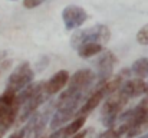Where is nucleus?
Instances as JSON below:
<instances>
[{"instance_id":"nucleus-1","label":"nucleus","mask_w":148,"mask_h":138,"mask_svg":"<svg viewBox=\"0 0 148 138\" xmlns=\"http://www.w3.org/2000/svg\"><path fill=\"white\" fill-rule=\"evenodd\" d=\"M20 109V102L17 99V93L12 89H7L0 95V134L4 133L14 124L17 119V114Z\"/></svg>"},{"instance_id":"nucleus-2","label":"nucleus","mask_w":148,"mask_h":138,"mask_svg":"<svg viewBox=\"0 0 148 138\" xmlns=\"http://www.w3.org/2000/svg\"><path fill=\"white\" fill-rule=\"evenodd\" d=\"M111 38V30L105 25H95L89 29H82L76 30L72 38H71V46L73 49H78L81 45L88 43V42H95L99 45H103L109 41Z\"/></svg>"},{"instance_id":"nucleus-3","label":"nucleus","mask_w":148,"mask_h":138,"mask_svg":"<svg viewBox=\"0 0 148 138\" xmlns=\"http://www.w3.org/2000/svg\"><path fill=\"white\" fill-rule=\"evenodd\" d=\"M128 101H130V99L125 98V96L119 92V89L108 96V99L105 101V104H103V106H102V109H101L102 124H103L106 128L114 127V124L116 122L118 115L122 112V109H124V106L127 105Z\"/></svg>"},{"instance_id":"nucleus-4","label":"nucleus","mask_w":148,"mask_h":138,"mask_svg":"<svg viewBox=\"0 0 148 138\" xmlns=\"http://www.w3.org/2000/svg\"><path fill=\"white\" fill-rule=\"evenodd\" d=\"M48 98H49V95L45 91V82H43V81H42V82H38V84H36V89L33 91V93L20 105V109H19V114H17L19 121L23 122V121L29 119V118L36 112V109H38Z\"/></svg>"},{"instance_id":"nucleus-5","label":"nucleus","mask_w":148,"mask_h":138,"mask_svg":"<svg viewBox=\"0 0 148 138\" xmlns=\"http://www.w3.org/2000/svg\"><path fill=\"white\" fill-rule=\"evenodd\" d=\"M33 76H35V72L30 68V63L22 62L10 73V76L7 79V89H12V91H14L17 93L23 88H26L29 84L33 82Z\"/></svg>"},{"instance_id":"nucleus-6","label":"nucleus","mask_w":148,"mask_h":138,"mask_svg":"<svg viewBox=\"0 0 148 138\" xmlns=\"http://www.w3.org/2000/svg\"><path fill=\"white\" fill-rule=\"evenodd\" d=\"M95 79H97V75L94 73V71H91V69H79L72 76H69L68 89L85 95L88 92V89L94 85Z\"/></svg>"},{"instance_id":"nucleus-7","label":"nucleus","mask_w":148,"mask_h":138,"mask_svg":"<svg viewBox=\"0 0 148 138\" xmlns=\"http://www.w3.org/2000/svg\"><path fill=\"white\" fill-rule=\"evenodd\" d=\"M86 19H88V13L81 6L69 4L62 10V20L68 30H75L81 27L86 22Z\"/></svg>"},{"instance_id":"nucleus-8","label":"nucleus","mask_w":148,"mask_h":138,"mask_svg":"<svg viewBox=\"0 0 148 138\" xmlns=\"http://www.w3.org/2000/svg\"><path fill=\"white\" fill-rule=\"evenodd\" d=\"M116 62H118V59H116V56L112 52H103V53L99 55V59L97 60V68H98V75H97L98 84H97V88L103 85L106 81L111 79Z\"/></svg>"},{"instance_id":"nucleus-9","label":"nucleus","mask_w":148,"mask_h":138,"mask_svg":"<svg viewBox=\"0 0 148 138\" xmlns=\"http://www.w3.org/2000/svg\"><path fill=\"white\" fill-rule=\"evenodd\" d=\"M49 114L50 109L48 108L46 111L43 112H38V114H33L29 119V124L25 127V137L26 138H39L40 134L43 133L45 127H46V122L49 119Z\"/></svg>"},{"instance_id":"nucleus-10","label":"nucleus","mask_w":148,"mask_h":138,"mask_svg":"<svg viewBox=\"0 0 148 138\" xmlns=\"http://www.w3.org/2000/svg\"><path fill=\"white\" fill-rule=\"evenodd\" d=\"M105 96H106V89H105L103 85L95 88V91L92 92V93L85 99V102L79 106L76 115H78V117H86V115H89L99 104L102 102V99H105Z\"/></svg>"},{"instance_id":"nucleus-11","label":"nucleus","mask_w":148,"mask_h":138,"mask_svg":"<svg viewBox=\"0 0 148 138\" xmlns=\"http://www.w3.org/2000/svg\"><path fill=\"white\" fill-rule=\"evenodd\" d=\"M145 88H147V82H144V79H141V78H130L121 85L119 92L125 98L132 99V98H138V96L144 95L145 93Z\"/></svg>"},{"instance_id":"nucleus-12","label":"nucleus","mask_w":148,"mask_h":138,"mask_svg":"<svg viewBox=\"0 0 148 138\" xmlns=\"http://www.w3.org/2000/svg\"><path fill=\"white\" fill-rule=\"evenodd\" d=\"M69 72L62 69V71H58L49 81L45 82V91L48 95H55L58 92H60L62 89H65V87L68 85V81H69Z\"/></svg>"},{"instance_id":"nucleus-13","label":"nucleus","mask_w":148,"mask_h":138,"mask_svg":"<svg viewBox=\"0 0 148 138\" xmlns=\"http://www.w3.org/2000/svg\"><path fill=\"white\" fill-rule=\"evenodd\" d=\"M103 50L102 45L95 43V42H88V43H84L78 47V55L84 59H88V58H92L95 55H98Z\"/></svg>"},{"instance_id":"nucleus-14","label":"nucleus","mask_w":148,"mask_h":138,"mask_svg":"<svg viewBox=\"0 0 148 138\" xmlns=\"http://www.w3.org/2000/svg\"><path fill=\"white\" fill-rule=\"evenodd\" d=\"M131 72L137 76L144 79L145 76H148V58H140L137 59L132 66H131Z\"/></svg>"},{"instance_id":"nucleus-15","label":"nucleus","mask_w":148,"mask_h":138,"mask_svg":"<svg viewBox=\"0 0 148 138\" xmlns=\"http://www.w3.org/2000/svg\"><path fill=\"white\" fill-rule=\"evenodd\" d=\"M85 121H86V117H76L71 124H68L65 128H62V131H63L65 137L69 138V137H72V135H75L76 133H79V131H81V128L84 127Z\"/></svg>"},{"instance_id":"nucleus-16","label":"nucleus","mask_w":148,"mask_h":138,"mask_svg":"<svg viewBox=\"0 0 148 138\" xmlns=\"http://www.w3.org/2000/svg\"><path fill=\"white\" fill-rule=\"evenodd\" d=\"M124 135L122 133H121V130L116 127H111V128H108L106 131H103V133H101L97 138H121Z\"/></svg>"},{"instance_id":"nucleus-17","label":"nucleus","mask_w":148,"mask_h":138,"mask_svg":"<svg viewBox=\"0 0 148 138\" xmlns=\"http://www.w3.org/2000/svg\"><path fill=\"white\" fill-rule=\"evenodd\" d=\"M137 42L140 45H148V25L143 26L137 33Z\"/></svg>"},{"instance_id":"nucleus-18","label":"nucleus","mask_w":148,"mask_h":138,"mask_svg":"<svg viewBox=\"0 0 148 138\" xmlns=\"http://www.w3.org/2000/svg\"><path fill=\"white\" fill-rule=\"evenodd\" d=\"M43 1H46V0H23V6L26 9H35L39 4H42Z\"/></svg>"},{"instance_id":"nucleus-19","label":"nucleus","mask_w":148,"mask_h":138,"mask_svg":"<svg viewBox=\"0 0 148 138\" xmlns=\"http://www.w3.org/2000/svg\"><path fill=\"white\" fill-rule=\"evenodd\" d=\"M86 135H88V131H79V133H76L75 135H72V138H86Z\"/></svg>"},{"instance_id":"nucleus-20","label":"nucleus","mask_w":148,"mask_h":138,"mask_svg":"<svg viewBox=\"0 0 148 138\" xmlns=\"http://www.w3.org/2000/svg\"><path fill=\"white\" fill-rule=\"evenodd\" d=\"M145 128H148V115H147V121H145Z\"/></svg>"},{"instance_id":"nucleus-21","label":"nucleus","mask_w":148,"mask_h":138,"mask_svg":"<svg viewBox=\"0 0 148 138\" xmlns=\"http://www.w3.org/2000/svg\"><path fill=\"white\" fill-rule=\"evenodd\" d=\"M143 138H148V134H147V135H144V137H143Z\"/></svg>"},{"instance_id":"nucleus-22","label":"nucleus","mask_w":148,"mask_h":138,"mask_svg":"<svg viewBox=\"0 0 148 138\" xmlns=\"http://www.w3.org/2000/svg\"><path fill=\"white\" fill-rule=\"evenodd\" d=\"M1 137H3V135H1V134H0V138H1Z\"/></svg>"}]
</instances>
